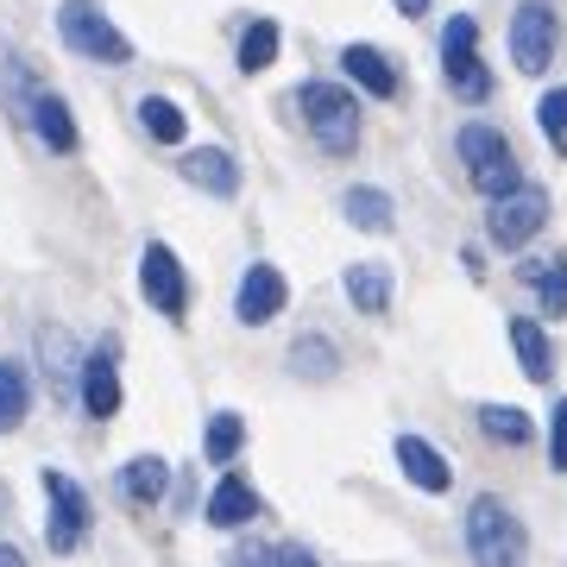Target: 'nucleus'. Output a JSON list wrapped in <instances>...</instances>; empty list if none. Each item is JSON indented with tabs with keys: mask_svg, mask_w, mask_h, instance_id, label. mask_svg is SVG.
<instances>
[{
	"mask_svg": "<svg viewBox=\"0 0 567 567\" xmlns=\"http://www.w3.org/2000/svg\"><path fill=\"white\" fill-rule=\"evenodd\" d=\"M271 63H278V25L252 20L246 25V39H240V70L246 76H259V70H271Z\"/></svg>",
	"mask_w": 567,
	"mask_h": 567,
	"instance_id": "393cba45",
	"label": "nucleus"
},
{
	"mask_svg": "<svg viewBox=\"0 0 567 567\" xmlns=\"http://www.w3.org/2000/svg\"><path fill=\"white\" fill-rule=\"evenodd\" d=\"M480 429H486L492 442H505V447H524L529 435H536V423H529L517 404H486L480 410Z\"/></svg>",
	"mask_w": 567,
	"mask_h": 567,
	"instance_id": "412c9836",
	"label": "nucleus"
},
{
	"mask_svg": "<svg viewBox=\"0 0 567 567\" xmlns=\"http://www.w3.org/2000/svg\"><path fill=\"white\" fill-rule=\"evenodd\" d=\"M240 442H246V423L234 416V410H221V416L208 423V435H203V447H208V461H215V466L234 461V454H240Z\"/></svg>",
	"mask_w": 567,
	"mask_h": 567,
	"instance_id": "bb28decb",
	"label": "nucleus"
},
{
	"mask_svg": "<svg viewBox=\"0 0 567 567\" xmlns=\"http://www.w3.org/2000/svg\"><path fill=\"white\" fill-rule=\"evenodd\" d=\"M284 271L278 265H246V278H240V297H234V316H240L246 328H265L271 316L284 309Z\"/></svg>",
	"mask_w": 567,
	"mask_h": 567,
	"instance_id": "9d476101",
	"label": "nucleus"
},
{
	"mask_svg": "<svg viewBox=\"0 0 567 567\" xmlns=\"http://www.w3.org/2000/svg\"><path fill=\"white\" fill-rule=\"evenodd\" d=\"M347 297H353L360 316H385L391 309V265H379V259L347 265Z\"/></svg>",
	"mask_w": 567,
	"mask_h": 567,
	"instance_id": "2eb2a0df",
	"label": "nucleus"
},
{
	"mask_svg": "<svg viewBox=\"0 0 567 567\" xmlns=\"http://www.w3.org/2000/svg\"><path fill=\"white\" fill-rule=\"evenodd\" d=\"M398 466H404V480L416 492H435L442 498L447 486H454V466H447L442 447H429L423 435H398Z\"/></svg>",
	"mask_w": 567,
	"mask_h": 567,
	"instance_id": "9b49d317",
	"label": "nucleus"
},
{
	"mask_svg": "<svg viewBox=\"0 0 567 567\" xmlns=\"http://www.w3.org/2000/svg\"><path fill=\"white\" fill-rule=\"evenodd\" d=\"M140 290H145V303L158 309V316H171V322H183V309H189V278H183V265L171 246H145L140 252Z\"/></svg>",
	"mask_w": 567,
	"mask_h": 567,
	"instance_id": "1a4fd4ad",
	"label": "nucleus"
},
{
	"mask_svg": "<svg viewBox=\"0 0 567 567\" xmlns=\"http://www.w3.org/2000/svg\"><path fill=\"white\" fill-rule=\"evenodd\" d=\"M391 7H398L404 20H423V13H429V0H391Z\"/></svg>",
	"mask_w": 567,
	"mask_h": 567,
	"instance_id": "2f4dec72",
	"label": "nucleus"
},
{
	"mask_svg": "<svg viewBox=\"0 0 567 567\" xmlns=\"http://www.w3.org/2000/svg\"><path fill=\"white\" fill-rule=\"evenodd\" d=\"M341 70L360 82L365 95H379V102H391V95H398V70H391V58H385V51H372V44H347Z\"/></svg>",
	"mask_w": 567,
	"mask_h": 567,
	"instance_id": "4468645a",
	"label": "nucleus"
},
{
	"mask_svg": "<svg viewBox=\"0 0 567 567\" xmlns=\"http://www.w3.org/2000/svg\"><path fill=\"white\" fill-rule=\"evenodd\" d=\"M32 133H39L51 152H76V121L58 95H32Z\"/></svg>",
	"mask_w": 567,
	"mask_h": 567,
	"instance_id": "f3484780",
	"label": "nucleus"
},
{
	"mask_svg": "<svg viewBox=\"0 0 567 567\" xmlns=\"http://www.w3.org/2000/svg\"><path fill=\"white\" fill-rule=\"evenodd\" d=\"M0 567H25V555H20V548H7V543H0Z\"/></svg>",
	"mask_w": 567,
	"mask_h": 567,
	"instance_id": "473e14b6",
	"label": "nucleus"
},
{
	"mask_svg": "<svg viewBox=\"0 0 567 567\" xmlns=\"http://www.w3.org/2000/svg\"><path fill=\"white\" fill-rule=\"evenodd\" d=\"M58 32H63V44H70L76 58H95V63H126V58H133L126 32H121L114 20H107L95 0H63Z\"/></svg>",
	"mask_w": 567,
	"mask_h": 567,
	"instance_id": "20e7f679",
	"label": "nucleus"
},
{
	"mask_svg": "<svg viewBox=\"0 0 567 567\" xmlns=\"http://www.w3.org/2000/svg\"><path fill=\"white\" fill-rule=\"evenodd\" d=\"M466 555H473V567H524L529 561V536L505 498L480 492L466 505Z\"/></svg>",
	"mask_w": 567,
	"mask_h": 567,
	"instance_id": "f257e3e1",
	"label": "nucleus"
},
{
	"mask_svg": "<svg viewBox=\"0 0 567 567\" xmlns=\"http://www.w3.org/2000/svg\"><path fill=\"white\" fill-rule=\"evenodd\" d=\"M297 107H303V121H309V133H316L322 152L347 158L360 145V107H353V95H347L341 82H303L297 89Z\"/></svg>",
	"mask_w": 567,
	"mask_h": 567,
	"instance_id": "f03ea898",
	"label": "nucleus"
},
{
	"mask_svg": "<svg viewBox=\"0 0 567 567\" xmlns=\"http://www.w3.org/2000/svg\"><path fill=\"white\" fill-rule=\"evenodd\" d=\"M278 561V555H265V548H240V555H234V567H271Z\"/></svg>",
	"mask_w": 567,
	"mask_h": 567,
	"instance_id": "7c9ffc66",
	"label": "nucleus"
},
{
	"mask_svg": "<svg viewBox=\"0 0 567 567\" xmlns=\"http://www.w3.org/2000/svg\"><path fill=\"white\" fill-rule=\"evenodd\" d=\"M290 365H297L303 379H334L341 353H334V341H328V334H297V347H290Z\"/></svg>",
	"mask_w": 567,
	"mask_h": 567,
	"instance_id": "b1692460",
	"label": "nucleus"
},
{
	"mask_svg": "<svg viewBox=\"0 0 567 567\" xmlns=\"http://www.w3.org/2000/svg\"><path fill=\"white\" fill-rule=\"evenodd\" d=\"M536 121H543V133H548L555 145L567 140V82H561V89H548L543 102H536Z\"/></svg>",
	"mask_w": 567,
	"mask_h": 567,
	"instance_id": "cd10ccee",
	"label": "nucleus"
},
{
	"mask_svg": "<svg viewBox=\"0 0 567 567\" xmlns=\"http://www.w3.org/2000/svg\"><path fill=\"white\" fill-rule=\"evenodd\" d=\"M44 498H51V524H44V543L58 548V555H70V548H82V536H89V492L70 480V473H51L44 466Z\"/></svg>",
	"mask_w": 567,
	"mask_h": 567,
	"instance_id": "0eeeda50",
	"label": "nucleus"
},
{
	"mask_svg": "<svg viewBox=\"0 0 567 567\" xmlns=\"http://www.w3.org/2000/svg\"><path fill=\"white\" fill-rule=\"evenodd\" d=\"M82 410L107 423L114 410H121V372H114V353H89L82 360Z\"/></svg>",
	"mask_w": 567,
	"mask_h": 567,
	"instance_id": "ddd939ff",
	"label": "nucleus"
},
{
	"mask_svg": "<svg viewBox=\"0 0 567 567\" xmlns=\"http://www.w3.org/2000/svg\"><path fill=\"white\" fill-rule=\"evenodd\" d=\"M271 567H322V561H316L303 543H290V548H278V561H271Z\"/></svg>",
	"mask_w": 567,
	"mask_h": 567,
	"instance_id": "c756f323",
	"label": "nucleus"
},
{
	"mask_svg": "<svg viewBox=\"0 0 567 567\" xmlns=\"http://www.w3.org/2000/svg\"><path fill=\"white\" fill-rule=\"evenodd\" d=\"M140 126H145L158 145H177V140H183V107L164 102V95H145V102H140Z\"/></svg>",
	"mask_w": 567,
	"mask_h": 567,
	"instance_id": "a878e982",
	"label": "nucleus"
},
{
	"mask_svg": "<svg viewBox=\"0 0 567 567\" xmlns=\"http://www.w3.org/2000/svg\"><path fill=\"white\" fill-rule=\"evenodd\" d=\"M121 486H126V498H133V505H158L164 486H171V466H164L158 454H140V461H126Z\"/></svg>",
	"mask_w": 567,
	"mask_h": 567,
	"instance_id": "6ab92c4d",
	"label": "nucleus"
},
{
	"mask_svg": "<svg viewBox=\"0 0 567 567\" xmlns=\"http://www.w3.org/2000/svg\"><path fill=\"white\" fill-rule=\"evenodd\" d=\"M548 466L567 473V398L555 404V423H548Z\"/></svg>",
	"mask_w": 567,
	"mask_h": 567,
	"instance_id": "c85d7f7f",
	"label": "nucleus"
},
{
	"mask_svg": "<svg viewBox=\"0 0 567 567\" xmlns=\"http://www.w3.org/2000/svg\"><path fill=\"white\" fill-rule=\"evenodd\" d=\"M524 284H536L543 316H567V259H536V265H524Z\"/></svg>",
	"mask_w": 567,
	"mask_h": 567,
	"instance_id": "aec40b11",
	"label": "nucleus"
},
{
	"mask_svg": "<svg viewBox=\"0 0 567 567\" xmlns=\"http://www.w3.org/2000/svg\"><path fill=\"white\" fill-rule=\"evenodd\" d=\"M25 404H32V391H25V372L13 360H0V435H13L25 423Z\"/></svg>",
	"mask_w": 567,
	"mask_h": 567,
	"instance_id": "5701e85b",
	"label": "nucleus"
},
{
	"mask_svg": "<svg viewBox=\"0 0 567 567\" xmlns=\"http://www.w3.org/2000/svg\"><path fill=\"white\" fill-rule=\"evenodd\" d=\"M183 177L196 183V189H208V196H240V164H234V152H221V145H203V152H189L183 158Z\"/></svg>",
	"mask_w": 567,
	"mask_h": 567,
	"instance_id": "f8f14e48",
	"label": "nucleus"
},
{
	"mask_svg": "<svg viewBox=\"0 0 567 567\" xmlns=\"http://www.w3.org/2000/svg\"><path fill=\"white\" fill-rule=\"evenodd\" d=\"M548 221V196L536 189V183H524V189H511V196H498L486 215V234L492 246H505V252H517L524 240H536V227Z\"/></svg>",
	"mask_w": 567,
	"mask_h": 567,
	"instance_id": "6e6552de",
	"label": "nucleus"
},
{
	"mask_svg": "<svg viewBox=\"0 0 567 567\" xmlns=\"http://www.w3.org/2000/svg\"><path fill=\"white\" fill-rule=\"evenodd\" d=\"M442 70L461 102H486L492 95V70L480 63V25H473V13H454L442 25Z\"/></svg>",
	"mask_w": 567,
	"mask_h": 567,
	"instance_id": "39448f33",
	"label": "nucleus"
},
{
	"mask_svg": "<svg viewBox=\"0 0 567 567\" xmlns=\"http://www.w3.org/2000/svg\"><path fill=\"white\" fill-rule=\"evenodd\" d=\"M511 347H517V360H524V379H536V385L555 379V347H548V334L529 322V316L511 322Z\"/></svg>",
	"mask_w": 567,
	"mask_h": 567,
	"instance_id": "dca6fc26",
	"label": "nucleus"
},
{
	"mask_svg": "<svg viewBox=\"0 0 567 567\" xmlns=\"http://www.w3.org/2000/svg\"><path fill=\"white\" fill-rule=\"evenodd\" d=\"M347 221L365 227V234H391V196L385 189H347Z\"/></svg>",
	"mask_w": 567,
	"mask_h": 567,
	"instance_id": "4be33fe9",
	"label": "nucleus"
},
{
	"mask_svg": "<svg viewBox=\"0 0 567 567\" xmlns=\"http://www.w3.org/2000/svg\"><path fill=\"white\" fill-rule=\"evenodd\" d=\"M252 511H259L252 486H246V480H221L215 498H208V524L215 529H240V524H252Z\"/></svg>",
	"mask_w": 567,
	"mask_h": 567,
	"instance_id": "a211bd4d",
	"label": "nucleus"
},
{
	"mask_svg": "<svg viewBox=\"0 0 567 567\" xmlns=\"http://www.w3.org/2000/svg\"><path fill=\"white\" fill-rule=\"evenodd\" d=\"M461 158H466L473 189H480L486 203H498V196H511V189H524V171H517V158H511V145H505L498 126H486V121L461 126Z\"/></svg>",
	"mask_w": 567,
	"mask_h": 567,
	"instance_id": "7ed1b4c3",
	"label": "nucleus"
},
{
	"mask_svg": "<svg viewBox=\"0 0 567 567\" xmlns=\"http://www.w3.org/2000/svg\"><path fill=\"white\" fill-rule=\"evenodd\" d=\"M555 39H561V20H555L548 0H524L511 13V63L524 76H543L548 63H555Z\"/></svg>",
	"mask_w": 567,
	"mask_h": 567,
	"instance_id": "423d86ee",
	"label": "nucleus"
}]
</instances>
